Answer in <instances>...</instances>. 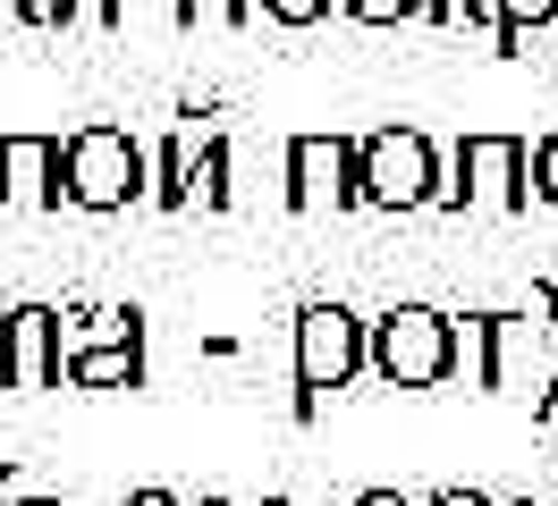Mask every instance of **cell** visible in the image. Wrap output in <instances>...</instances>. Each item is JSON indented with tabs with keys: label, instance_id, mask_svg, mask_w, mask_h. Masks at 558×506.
Wrapping results in <instances>:
<instances>
[{
	"label": "cell",
	"instance_id": "1",
	"mask_svg": "<svg viewBox=\"0 0 558 506\" xmlns=\"http://www.w3.org/2000/svg\"><path fill=\"white\" fill-rule=\"evenodd\" d=\"M457 371L483 397H533L558 414V287H533V312H457Z\"/></svg>",
	"mask_w": 558,
	"mask_h": 506
},
{
	"label": "cell",
	"instance_id": "2",
	"mask_svg": "<svg viewBox=\"0 0 558 506\" xmlns=\"http://www.w3.org/2000/svg\"><path fill=\"white\" fill-rule=\"evenodd\" d=\"M355 371H373V321H355L348 304H305L296 312V422H314V405L348 388Z\"/></svg>",
	"mask_w": 558,
	"mask_h": 506
},
{
	"label": "cell",
	"instance_id": "3",
	"mask_svg": "<svg viewBox=\"0 0 558 506\" xmlns=\"http://www.w3.org/2000/svg\"><path fill=\"white\" fill-rule=\"evenodd\" d=\"M373 380H389V388H440V380H457V312L389 304L373 321Z\"/></svg>",
	"mask_w": 558,
	"mask_h": 506
},
{
	"label": "cell",
	"instance_id": "4",
	"mask_svg": "<svg viewBox=\"0 0 558 506\" xmlns=\"http://www.w3.org/2000/svg\"><path fill=\"white\" fill-rule=\"evenodd\" d=\"M69 202L76 211L153 202V152H144L128 127H76L69 135Z\"/></svg>",
	"mask_w": 558,
	"mask_h": 506
},
{
	"label": "cell",
	"instance_id": "5",
	"mask_svg": "<svg viewBox=\"0 0 558 506\" xmlns=\"http://www.w3.org/2000/svg\"><path fill=\"white\" fill-rule=\"evenodd\" d=\"M465 202L524 211L533 202V144L524 135H465L440 161V211H465Z\"/></svg>",
	"mask_w": 558,
	"mask_h": 506
},
{
	"label": "cell",
	"instance_id": "6",
	"mask_svg": "<svg viewBox=\"0 0 558 506\" xmlns=\"http://www.w3.org/2000/svg\"><path fill=\"white\" fill-rule=\"evenodd\" d=\"M364 202H381V211H423V202H440V144L423 127L364 135Z\"/></svg>",
	"mask_w": 558,
	"mask_h": 506
},
{
	"label": "cell",
	"instance_id": "7",
	"mask_svg": "<svg viewBox=\"0 0 558 506\" xmlns=\"http://www.w3.org/2000/svg\"><path fill=\"white\" fill-rule=\"evenodd\" d=\"M288 202L296 211H355L364 202V135H296L288 144Z\"/></svg>",
	"mask_w": 558,
	"mask_h": 506
},
{
	"label": "cell",
	"instance_id": "8",
	"mask_svg": "<svg viewBox=\"0 0 558 506\" xmlns=\"http://www.w3.org/2000/svg\"><path fill=\"white\" fill-rule=\"evenodd\" d=\"M0 177H9V202L60 211L69 202V144L60 135H0Z\"/></svg>",
	"mask_w": 558,
	"mask_h": 506
},
{
	"label": "cell",
	"instance_id": "9",
	"mask_svg": "<svg viewBox=\"0 0 558 506\" xmlns=\"http://www.w3.org/2000/svg\"><path fill=\"white\" fill-rule=\"evenodd\" d=\"M51 380H60V312L9 304V388H51Z\"/></svg>",
	"mask_w": 558,
	"mask_h": 506
},
{
	"label": "cell",
	"instance_id": "10",
	"mask_svg": "<svg viewBox=\"0 0 558 506\" xmlns=\"http://www.w3.org/2000/svg\"><path fill=\"white\" fill-rule=\"evenodd\" d=\"M76 388H144V337L128 346H94V355H69Z\"/></svg>",
	"mask_w": 558,
	"mask_h": 506
},
{
	"label": "cell",
	"instance_id": "11",
	"mask_svg": "<svg viewBox=\"0 0 558 506\" xmlns=\"http://www.w3.org/2000/svg\"><path fill=\"white\" fill-rule=\"evenodd\" d=\"M186 202L195 211H229L238 202V186H229V135H211L204 152L186 161Z\"/></svg>",
	"mask_w": 558,
	"mask_h": 506
},
{
	"label": "cell",
	"instance_id": "12",
	"mask_svg": "<svg viewBox=\"0 0 558 506\" xmlns=\"http://www.w3.org/2000/svg\"><path fill=\"white\" fill-rule=\"evenodd\" d=\"M186 135H170V144H153V202L161 211H186Z\"/></svg>",
	"mask_w": 558,
	"mask_h": 506
},
{
	"label": "cell",
	"instance_id": "13",
	"mask_svg": "<svg viewBox=\"0 0 558 506\" xmlns=\"http://www.w3.org/2000/svg\"><path fill=\"white\" fill-rule=\"evenodd\" d=\"M550 17H558V0H499V51L517 60V51H524V34H533V26H550Z\"/></svg>",
	"mask_w": 558,
	"mask_h": 506
},
{
	"label": "cell",
	"instance_id": "14",
	"mask_svg": "<svg viewBox=\"0 0 558 506\" xmlns=\"http://www.w3.org/2000/svg\"><path fill=\"white\" fill-rule=\"evenodd\" d=\"M178 26H195V17H229V26H245L254 17V0H170Z\"/></svg>",
	"mask_w": 558,
	"mask_h": 506
},
{
	"label": "cell",
	"instance_id": "15",
	"mask_svg": "<svg viewBox=\"0 0 558 506\" xmlns=\"http://www.w3.org/2000/svg\"><path fill=\"white\" fill-rule=\"evenodd\" d=\"M330 9H348V0H263V17H279V26H322Z\"/></svg>",
	"mask_w": 558,
	"mask_h": 506
},
{
	"label": "cell",
	"instance_id": "16",
	"mask_svg": "<svg viewBox=\"0 0 558 506\" xmlns=\"http://www.w3.org/2000/svg\"><path fill=\"white\" fill-rule=\"evenodd\" d=\"M76 9L85 0H9V17H26V26H76Z\"/></svg>",
	"mask_w": 558,
	"mask_h": 506
},
{
	"label": "cell",
	"instance_id": "17",
	"mask_svg": "<svg viewBox=\"0 0 558 506\" xmlns=\"http://www.w3.org/2000/svg\"><path fill=\"white\" fill-rule=\"evenodd\" d=\"M432 0H348V17H364V26H398V17H423Z\"/></svg>",
	"mask_w": 558,
	"mask_h": 506
},
{
	"label": "cell",
	"instance_id": "18",
	"mask_svg": "<svg viewBox=\"0 0 558 506\" xmlns=\"http://www.w3.org/2000/svg\"><path fill=\"white\" fill-rule=\"evenodd\" d=\"M533 195H542V202L558 211V127L542 135V144H533Z\"/></svg>",
	"mask_w": 558,
	"mask_h": 506
},
{
	"label": "cell",
	"instance_id": "19",
	"mask_svg": "<svg viewBox=\"0 0 558 506\" xmlns=\"http://www.w3.org/2000/svg\"><path fill=\"white\" fill-rule=\"evenodd\" d=\"M76 17H94V26H110V34H119V26H128V0H85Z\"/></svg>",
	"mask_w": 558,
	"mask_h": 506
},
{
	"label": "cell",
	"instance_id": "20",
	"mask_svg": "<svg viewBox=\"0 0 558 506\" xmlns=\"http://www.w3.org/2000/svg\"><path fill=\"white\" fill-rule=\"evenodd\" d=\"M423 506H499V498H483V490H440V498H423Z\"/></svg>",
	"mask_w": 558,
	"mask_h": 506
},
{
	"label": "cell",
	"instance_id": "21",
	"mask_svg": "<svg viewBox=\"0 0 558 506\" xmlns=\"http://www.w3.org/2000/svg\"><path fill=\"white\" fill-rule=\"evenodd\" d=\"M355 506H415V498H398V490H364Z\"/></svg>",
	"mask_w": 558,
	"mask_h": 506
},
{
	"label": "cell",
	"instance_id": "22",
	"mask_svg": "<svg viewBox=\"0 0 558 506\" xmlns=\"http://www.w3.org/2000/svg\"><path fill=\"white\" fill-rule=\"evenodd\" d=\"M128 506H178V498H170V490H136Z\"/></svg>",
	"mask_w": 558,
	"mask_h": 506
},
{
	"label": "cell",
	"instance_id": "23",
	"mask_svg": "<svg viewBox=\"0 0 558 506\" xmlns=\"http://www.w3.org/2000/svg\"><path fill=\"white\" fill-rule=\"evenodd\" d=\"M0 388H9V312H0Z\"/></svg>",
	"mask_w": 558,
	"mask_h": 506
},
{
	"label": "cell",
	"instance_id": "24",
	"mask_svg": "<svg viewBox=\"0 0 558 506\" xmlns=\"http://www.w3.org/2000/svg\"><path fill=\"white\" fill-rule=\"evenodd\" d=\"M9 472H17V456H0V481H9Z\"/></svg>",
	"mask_w": 558,
	"mask_h": 506
},
{
	"label": "cell",
	"instance_id": "25",
	"mask_svg": "<svg viewBox=\"0 0 558 506\" xmlns=\"http://www.w3.org/2000/svg\"><path fill=\"white\" fill-rule=\"evenodd\" d=\"M0 202H9V177H0Z\"/></svg>",
	"mask_w": 558,
	"mask_h": 506
},
{
	"label": "cell",
	"instance_id": "26",
	"mask_svg": "<svg viewBox=\"0 0 558 506\" xmlns=\"http://www.w3.org/2000/svg\"><path fill=\"white\" fill-rule=\"evenodd\" d=\"M204 506H229V498H204Z\"/></svg>",
	"mask_w": 558,
	"mask_h": 506
},
{
	"label": "cell",
	"instance_id": "27",
	"mask_svg": "<svg viewBox=\"0 0 558 506\" xmlns=\"http://www.w3.org/2000/svg\"><path fill=\"white\" fill-rule=\"evenodd\" d=\"M263 506H288V498H263Z\"/></svg>",
	"mask_w": 558,
	"mask_h": 506
},
{
	"label": "cell",
	"instance_id": "28",
	"mask_svg": "<svg viewBox=\"0 0 558 506\" xmlns=\"http://www.w3.org/2000/svg\"><path fill=\"white\" fill-rule=\"evenodd\" d=\"M0 17H9V0H0Z\"/></svg>",
	"mask_w": 558,
	"mask_h": 506
},
{
	"label": "cell",
	"instance_id": "29",
	"mask_svg": "<svg viewBox=\"0 0 558 506\" xmlns=\"http://www.w3.org/2000/svg\"><path fill=\"white\" fill-rule=\"evenodd\" d=\"M517 506H533V498H517Z\"/></svg>",
	"mask_w": 558,
	"mask_h": 506
},
{
	"label": "cell",
	"instance_id": "30",
	"mask_svg": "<svg viewBox=\"0 0 558 506\" xmlns=\"http://www.w3.org/2000/svg\"><path fill=\"white\" fill-rule=\"evenodd\" d=\"M0 506H9V498H0Z\"/></svg>",
	"mask_w": 558,
	"mask_h": 506
}]
</instances>
